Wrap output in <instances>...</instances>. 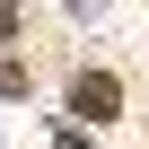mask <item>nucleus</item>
Segmentation results:
<instances>
[{"label":"nucleus","mask_w":149,"mask_h":149,"mask_svg":"<svg viewBox=\"0 0 149 149\" xmlns=\"http://www.w3.org/2000/svg\"><path fill=\"white\" fill-rule=\"evenodd\" d=\"M53 149H88V140H79V132H61V140H53Z\"/></svg>","instance_id":"obj_3"},{"label":"nucleus","mask_w":149,"mask_h":149,"mask_svg":"<svg viewBox=\"0 0 149 149\" xmlns=\"http://www.w3.org/2000/svg\"><path fill=\"white\" fill-rule=\"evenodd\" d=\"M0 35H18V0H0Z\"/></svg>","instance_id":"obj_2"},{"label":"nucleus","mask_w":149,"mask_h":149,"mask_svg":"<svg viewBox=\"0 0 149 149\" xmlns=\"http://www.w3.org/2000/svg\"><path fill=\"white\" fill-rule=\"evenodd\" d=\"M70 105H79L88 123H105V114L123 105V79H105V70H79V79H70Z\"/></svg>","instance_id":"obj_1"}]
</instances>
